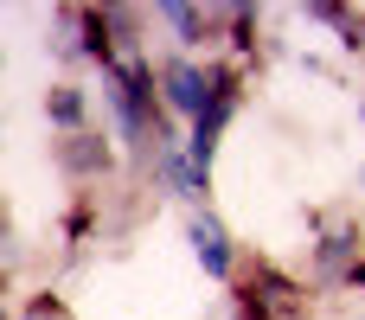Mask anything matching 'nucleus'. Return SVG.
Segmentation results:
<instances>
[{"label": "nucleus", "instance_id": "1", "mask_svg": "<svg viewBox=\"0 0 365 320\" xmlns=\"http://www.w3.org/2000/svg\"><path fill=\"white\" fill-rule=\"evenodd\" d=\"M160 96H167V109L173 115H205L212 109V71H199L192 58H167L160 64Z\"/></svg>", "mask_w": 365, "mask_h": 320}, {"label": "nucleus", "instance_id": "5", "mask_svg": "<svg viewBox=\"0 0 365 320\" xmlns=\"http://www.w3.org/2000/svg\"><path fill=\"white\" fill-rule=\"evenodd\" d=\"M45 115H51L64 135H83V90H77V83H58V90L45 96Z\"/></svg>", "mask_w": 365, "mask_h": 320}, {"label": "nucleus", "instance_id": "3", "mask_svg": "<svg viewBox=\"0 0 365 320\" xmlns=\"http://www.w3.org/2000/svg\"><path fill=\"white\" fill-rule=\"evenodd\" d=\"M58 167L71 173V180H96V173H109V148H103V135H64L58 141Z\"/></svg>", "mask_w": 365, "mask_h": 320}, {"label": "nucleus", "instance_id": "2", "mask_svg": "<svg viewBox=\"0 0 365 320\" xmlns=\"http://www.w3.org/2000/svg\"><path fill=\"white\" fill-rule=\"evenodd\" d=\"M186 237H192V257H199V269H205L212 282H231V269H237V250H231V231H225V218H218L212 205L186 218Z\"/></svg>", "mask_w": 365, "mask_h": 320}, {"label": "nucleus", "instance_id": "4", "mask_svg": "<svg viewBox=\"0 0 365 320\" xmlns=\"http://www.w3.org/2000/svg\"><path fill=\"white\" fill-rule=\"evenodd\" d=\"M314 276L321 282H359V237L353 231H334V237H321V250H314Z\"/></svg>", "mask_w": 365, "mask_h": 320}, {"label": "nucleus", "instance_id": "6", "mask_svg": "<svg viewBox=\"0 0 365 320\" xmlns=\"http://www.w3.org/2000/svg\"><path fill=\"white\" fill-rule=\"evenodd\" d=\"M154 13H160V26H173L180 45H199V38H205V13L186 6V0H167V6H154Z\"/></svg>", "mask_w": 365, "mask_h": 320}, {"label": "nucleus", "instance_id": "8", "mask_svg": "<svg viewBox=\"0 0 365 320\" xmlns=\"http://www.w3.org/2000/svg\"><path fill=\"white\" fill-rule=\"evenodd\" d=\"M225 320H244V314H225Z\"/></svg>", "mask_w": 365, "mask_h": 320}, {"label": "nucleus", "instance_id": "9", "mask_svg": "<svg viewBox=\"0 0 365 320\" xmlns=\"http://www.w3.org/2000/svg\"><path fill=\"white\" fill-rule=\"evenodd\" d=\"M359 192H365V173H359Z\"/></svg>", "mask_w": 365, "mask_h": 320}, {"label": "nucleus", "instance_id": "7", "mask_svg": "<svg viewBox=\"0 0 365 320\" xmlns=\"http://www.w3.org/2000/svg\"><path fill=\"white\" fill-rule=\"evenodd\" d=\"M19 320H64V308H58L51 295H38V301H26V308H19Z\"/></svg>", "mask_w": 365, "mask_h": 320}]
</instances>
